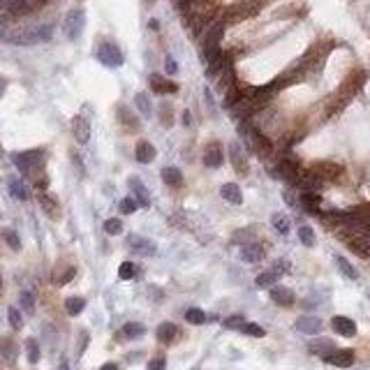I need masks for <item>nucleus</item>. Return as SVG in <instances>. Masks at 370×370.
Here are the masks:
<instances>
[{
  "instance_id": "1",
  "label": "nucleus",
  "mask_w": 370,
  "mask_h": 370,
  "mask_svg": "<svg viewBox=\"0 0 370 370\" xmlns=\"http://www.w3.org/2000/svg\"><path fill=\"white\" fill-rule=\"evenodd\" d=\"M51 37H54V25L51 23L33 25V28H0V42L14 46L42 44V42H49Z\"/></svg>"
},
{
  "instance_id": "2",
  "label": "nucleus",
  "mask_w": 370,
  "mask_h": 370,
  "mask_svg": "<svg viewBox=\"0 0 370 370\" xmlns=\"http://www.w3.org/2000/svg\"><path fill=\"white\" fill-rule=\"evenodd\" d=\"M12 162L16 165V169L25 176H33L37 180V174L44 167V150L42 148H33V150H23V153H14Z\"/></svg>"
},
{
  "instance_id": "3",
  "label": "nucleus",
  "mask_w": 370,
  "mask_h": 370,
  "mask_svg": "<svg viewBox=\"0 0 370 370\" xmlns=\"http://www.w3.org/2000/svg\"><path fill=\"white\" fill-rule=\"evenodd\" d=\"M95 56H97V60H100L102 65L111 67V70H116V67H120L123 63H125V56H123L120 46L116 44V42H111V40L100 42V46H97Z\"/></svg>"
},
{
  "instance_id": "4",
  "label": "nucleus",
  "mask_w": 370,
  "mask_h": 370,
  "mask_svg": "<svg viewBox=\"0 0 370 370\" xmlns=\"http://www.w3.org/2000/svg\"><path fill=\"white\" fill-rule=\"evenodd\" d=\"M63 28H65L67 40L76 42L81 37V33H84V28H86V12L81 10V7H74V10H70V12H67V16H65V23H63Z\"/></svg>"
},
{
  "instance_id": "5",
  "label": "nucleus",
  "mask_w": 370,
  "mask_h": 370,
  "mask_svg": "<svg viewBox=\"0 0 370 370\" xmlns=\"http://www.w3.org/2000/svg\"><path fill=\"white\" fill-rule=\"evenodd\" d=\"M271 301H273L275 305H280V308H289V305H294L296 296H294V292H292L289 287L273 285L271 287Z\"/></svg>"
},
{
  "instance_id": "6",
  "label": "nucleus",
  "mask_w": 370,
  "mask_h": 370,
  "mask_svg": "<svg viewBox=\"0 0 370 370\" xmlns=\"http://www.w3.org/2000/svg\"><path fill=\"white\" fill-rule=\"evenodd\" d=\"M127 245H130V250H132V252H137V255H141V257L155 255V245H153V241L144 239V236L132 234L130 239H127Z\"/></svg>"
},
{
  "instance_id": "7",
  "label": "nucleus",
  "mask_w": 370,
  "mask_h": 370,
  "mask_svg": "<svg viewBox=\"0 0 370 370\" xmlns=\"http://www.w3.org/2000/svg\"><path fill=\"white\" fill-rule=\"evenodd\" d=\"M324 361L335 368H350L354 363V350H333L331 354L324 356Z\"/></svg>"
},
{
  "instance_id": "8",
  "label": "nucleus",
  "mask_w": 370,
  "mask_h": 370,
  "mask_svg": "<svg viewBox=\"0 0 370 370\" xmlns=\"http://www.w3.org/2000/svg\"><path fill=\"white\" fill-rule=\"evenodd\" d=\"M331 329H333L338 335H345V338H354L356 335L354 320H350V317H345V315H335L333 320H331Z\"/></svg>"
},
{
  "instance_id": "9",
  "label": "nucleus",
  "mask_w": 370,
  "mask_h": 370,
  "mask_svg": "<svg viewBox=\"0 0 370 370\" xmlns=\"http://www.w3.org/2000/svg\"><path fill=\"white\" fill-rule=\"evenodd\" d=\"M148 81H150V90L157 93V95H174V93H178V86L160 74H150Z\"/></svg>"
},
{
  "instance_id": "10",
  "label": "nucleus",
  "mask_w": 370,
  "mask_h": 370,
  "mask_svg": "<svg viewBox=\"0 0 370 370\" xmlns=\"http://www.w3.org/2000/svg\"><path fill=\"white\" fill-rule=\"evenodd\" d=\"M322 326H324L322 320L315 315H303L296 320V331H301V333H305V335H317L322 331Z\"/></svg>"
},
{
  "instance_id": "11",
  "label": "nucleus",
  "mask_w": 370,
  "mask_h": 370,
  "mask_svg": "<svg viewBox=\"0 0 370 370\" xmlns=\"http://www.w3.org/2000/svg\"><path fill=\"white\" fill-rule=\"evenodd\" d=\"M229 157H231V165L239 174H248V155L243 153L239 141H231L229 144Z\"/></svg>"
},
{
  "instance_id": "12",
  "label": "nucleus",
  "mask_w": 370,
  "mask_h": 370,
  "mask_svg": "<svg viewBox=\"0 0 370 370\" xmlns=\"http://www.w3.org/2000/svg\"><path fill=\"white\" fill-rule=\"evenodd\" d=\"M241 259L248 261V264H257V261L264 259V248L259 243H255V241L243 243L241 245Z\"/></svg>"
},
{
  "instance_id": "13",
  "label": "nucleus",
  "mask_w": 370,
  "mask_h": 370,
  "mask_svg": "<svg viewBox=\"0 0 370 370\" xmlns=\"http://www.w3.org/2000/svg\"><path fill=\"white\" fill-rule=\"evenodd\" d=\"M222 162H225V155H222L220 144L215 141V144H208V146H206V153H204V167H208V169H215V167H220Z\"/></svg>"
},
{
  "instance_id": "14",
  "label": "nucleus",
  "mask_w": 370,
  "mask_h": 370,
  "mask_svg": "<svg viewBox=\"0 0 370 370\" xmlns=\"http://www.w3.org/2000/svg\"><path fill=\"white\" fill-rule=\"evenodd\" d=\"M72 132H74V139L79 141V144H88V139H90L88 118H84V116H74V120H72Z\"/></svg>"
},
{
  "instance_id": "15",
  "label": "nucleus",
  "mask_w": 370,
  "mask_h": 370,
  "mask_svg": "<svg viewBox=\"0 0 370 370\" xmlns=\"http://www.w3.org/2000/svg\"><path fill=\"white\" fill-rule=\"evenodd\" d=\"M135 153H137V155H135L137 162H141V165H150V162L155 160V155H157L155 146L150 144V141H146V139H141L139 144H137Z\"/></svg>"
},
{
  "instance_id": "16",
  "label": "nucleus",
  "mask_w": 370,
  "mask_h": 370,
  "mask_svg": "<svg viewBox=\"0 0 370 370\" xmlns=\"http://www.w3.org/2000/svg\"><path fill=\"white\" fill-rule=\"evenodd\" d=\"M127 185L132 188V192H135V199L139 201V206H144V208H148L150 206V197H148V190H146V185L141 183L137 176H130V180H127Z\"/></svg>"
},
{
  "instance_id": "17",
  "label": "nucleus",
  "mask_w": 370,
  "mask_h": 370,
  "mask_svg": "<svg viewBox=\"0 0 370 370\" xmlns=\"http://www.w3.org/2000/svg\"><path fill=\"white\" fill-rule=\"evenodd\" d=\"M220 195H222V199H225L227 204H234V206L243 204V192H241V188L236 183H225L220 188Z\"/></svg>"
},
{
  "instance_id": "18",
  "label": "nucleus",
  "mask_w": 370,
  "mask_h": 370,
  "mask_svg": "<svg viewBox=\"0 0 370 370\" xmlns=\"http://www.w3.org/2000/svg\"><path fill=\"white\" fill-rule=\"evenodd\" d=\"M178 333H180V331H178V326H176L174 322H162V324L157 326V340L165 342V345L174 342Z\"/></svg>"
},
{
  "instance_id": "19",
  "label": "nucleus",
  "mask_w": 370,
  "mask_h": 370,
  "mask_svg": "<svg viewBox=\"0 0 370 370\" xmlns=\"http://www.w3.org/2000/svg\"><path fill=\"white\" fill-rule=\"evenodd\" d=\"M308 350H310L312 354L324 359L326 354H331V352L335 350V345H333V340H329V338H320V340H312L310 345H308Z\"/></svg>"
},
{
  "instance_id": "20",
  "label": "nucleus",
  "mask_w": 370,
  "mask_h": 370,
  "mask_svg": "<svg viewBox=\"0 0 370 370\" xmlns=\"http://www.w3.org/2000/svg\"><path fill=\"white\" fill-rule=\"evenodd\" d=\"M271 225H273L275 231H278V234H282V236H287V234H289V229H292L289 215H285V213H273V215H271Z\"/></svg>"
},
{
  "instance_id": "21",
  "label": "nucleus",
  "mask_w": 370,
  "mask_h": 370,
  "mask_svg": "<svg viewBox=\"0 0 370 370\" xmlns=\"http://www.w3.org/2000/svg\"><path fill=\"white\" fill-rule=\"evenodd\" d=\"M144 333H146V326L139 324V322H127V324L120 329V335L127 338V340H137V338H141Z\"/></svg>"
},
{
  "instance_id": "22",
  "label": "nucleus",
  "mask_w": 370,
  "mask_h": 370,
  "mask_svg": "<svg viewBox=\"0 0 370 370\" xmlns=\"http://www.w3.org/2000/svg\"><path fill=\"white\" fill-rule=\"evenodd\" d=\"M333 259H335V266H338V271H340V273L345 275L347 280H356V278H359V271H356L354 266H352L342 255H335Z\"/></svg>"
},
{
  "instance_id": "23",
  "label": "nucleus",
  "mask_w": 370,
  "mask_h": 370,
  "mask_svg": "<svg viewBox=\"0 0 370 370\" xmlns=\"http://www.w3.org/2000/svg\"><path fill=\"white\" fill-rule=\"evenodd\" d=\"M162 180H165L169 188H178V185H183V174H180L176 167H165V169H162Z\"/></svg>"
},
{
  "instance_id": "24",
  "label": "nucleus",
  "mask_w": 370,
  "mask_h": 370,
  "mask_svg": "<svg viewBox=\"0 0 370 370\" xmlns=\"http://www.w3.org/2000/svg\"><path fill=\"white\" fill-rule=\"evenodd\" d=\"M301 204L308 213H320V195L317 192H303L301 195Z\"/></svg>"
},
{
  "instance_id": "25",
  "label": "nucleus",
  "mask_w": 370,
  "mask_h": 370,
  "mask_svg": "<svg viewBox=\"0 0 370 370\" xmlns=\"http://www.w3.org/2000/svg\"><path fill=\"white\" fill-rule=\"evenodd\" d=\"M84 308H86V299H81V296H70V299L65 301V310H67V315H81L84 312Z\"/></svg>"
},
{
  "instance_id": "26",
  "label": "nucleus",
  "mask_w": 370,
  "mask_h": 370,
  "mask_svg": "<svg viewBox=\"0 0 370 370\" xmlns=\"http://www.w3.org/2000/svg\"><path fill=\"white\" fill-rule=\"evenodd\" d=\"M10 195L12 197H16V199H21V201H25L28 199V190H25V185H23V180H19V178H10Z\"/></svg>"
},
{
  "instance_id": "27",
  "label": "nucleus",
  "mask_w": 370,
  "mask_h": 370,
  "mask_svg": "<svg viewBox=\"0 0 370 370\" xmlns=\"http://www.w3.org/2000/svg\"><path fill=\"white\" fill-rule=\"evenodd\" d=\"M299 241L305 245V248H312V245H315V241H317L315 229H312V227H308V225H301L299 227Z\"/></svg>"
},
{
  "instance_id": "28",
  "label": "nucleus",
  "mask_w": 370,
  "mask_h": 370,
  "mask_svg": "<svg viewBox=\"0 0 370 370\" xmlns=\"http://www.w3.org/2000/svg\"><path fill=\"white\" fill-rule=\"evenodd\" d=\"M40 204H42V208H44L46 215L58 218V201H56L54 197H49V195H44V192H42V195H40Z\"/></svg>"
},
{
  "instance_id": "29",
  "label": "nucleus",
  "mask_w": 370,
  "mask_h": 370,
  "mask_svg": "<svg viewBox=\"0 0 370 370\" xmlns=\"http://www.w3.org/2000/svg\"><path fill=\"white\" fill-rule=\"evenodd\" d=\"M206 320H208V317H206V312L201 310V308H190V310H185V322H188V324H206Z\"/></svg>"
},
{
  "instance_id": "30",
  "label": "nucleus",
  "mask_w": 370,
  "mask_h": 370,
  "mask_svg": "<svg viewBox=\"0 0 370 370\" xmlns=\"http://www.w3.org/2000/svg\"><path fill=\"white\" fill-rule=\"evenodd\" d=\"M25 356H28L30 363H37L40 361V345H37L35 338H28L25 340Z\"/></svg>"
},
{
  "instance_id": "31",
  "label": "nucleus",
  "mask_w": 370,
  "mask_h": 370,
  "mask_svg": "<svg viewBox=\"0 0 370 370\" xmlns=\"http://www.w3.org/2000/svg\"><path fill=\"white\" fill-rule=\"evenodd\" d=\"M135 104H137V109L141 111V116H150V111H153V104H150V100H148V95H146V93H137V95H135Z\"/></svg>"
},
{
  "instance_id": "32",
  "label": "nucleus",
  "mask_w": 370,
  "mask_h": 370,
  "mask_svg": "<svg viewBox=\"0 0 370 370\" xmlns=\"http://www.w3.org/2000/svg\"><path fill=\"white\" fill-rule=\"evenodd\" d=\"M278 278H280V275L275 273L273 269H271V271H264V273L257 275V287H273Z\"/></svg>"
},
{
  "instance_id": "33",
  "label": "nucleus",
  "mask_w": 370,
  "mask_h": 370,
  "mask_svg": "<svg viewBox=\"0 0 370 370\" xmlns=\"http://www.w3.org/2000/svg\"><path fill=\"white\" fill-rule=\"evenodd\" d=\"M241 333H245V335H252V338H264V335H266V331L261 329L259 324H255V322H245V324H243V329H241Z\"/></svg>"
},
{
  "instance_id": "34",
  "label": "nucleus",
  "mask_w": 370,
  "mask_h": 370,
  "mask_svg": "<svg viewBox=\"0 0 370 370\" xmlns=\"http://www.w3.org/2000/svg\"><path fill=\"white\" fill-rule=\"evenodd\" d=\"M135 275H137V266L132 264V261H123V264H120V269H118L120 280H132Z\"/></svg>"
},
{
  "instance_id": "35",
  "label": "nucleus",
  "mask_w": 370,
  "mask_h": 370,
  "mask_svg": "<svg viewBox=\"0 0 370 370\" xmlns=\"http://www.w3.org/2000/svg\"><path fill=\"white\" fill-rule=\"evenodd\" d=\"M3 239H5V243L10 245L12 250H21V239L14 229H3Z\"/></svg>"
},
{
  "instance_id": "36",
  "label": "nucleus",
  "mask_w": 370,
  "mask_h": 370,
  "mask_svg": "<svg viewBox=\"0 0 370 370\" xmlns=\"http://www.w3.org/2000/svg\"><path fill=\"white\" fill-rule=\"evenodd\" d=\"M118 208H120V213H123V215H132L137 208H139V201H137L135 197H125V199L120 201Z\"/></svg>"
},
{
  "instance_id": "37",
  "label": "nucleus",
  "mask_w": 370,
  "mask_h": 370,
  "mask_svg": "<svg viewBox=\"0 0 370 370\" xmlns=\"http://www.w3.org/2000/svg\"><path fill=\"white\" fill-rule=\"evenodd\" d=\"M104 231L109 236H118L123 231V222L118 218H109V220H104Z\"/></svg>"
},
{
  "instance_id": "38",
  "label": "nucleus",
  "mask_w": 370,
  "mask_h": 370,
  "mask_svg": "<svg viewBox=\"0 0 370 370\" xmlns=\"http://www.w3.org/2000/svg\"><path fill=\"white\" fill-rule=\"evenodd\" d=\"M222 324L227 326V329H234V331H241L243 329V324H245V317L243 315H231V317H227Z\"/></svg>"
},
{
  "instance_id": "39",
  "label": "nucleus",
  "mask_w": 370,
  "mask_h": 370,
  "mask_svg": "<svg viewBox=\"0 0 370 370\" xmlns=\"http://www.w3.org/2000/svg\"><path fill=\"white\" fill-rule=\"evenodd\" d=\"M7 320H10V326L14 331H19L21 326H23V320H21V312L16 310V308H10V310H7Z\"/></svg>"
},
{
  "instance_id": "40",
  "label": "nucleus",
  "mask_w": 370,
  "mask_h": 370,
  "mask_svg": "<svg viewBox=\"0 0 370 370\" xmlns=\"http://www.w3.org/2000/svg\"><path fill=\"white\" fill-rule=\"evenodd\" d=\"M21 308H23L25 312L35 310V296L30 294V292H21Z\"/></svg>"
},
{
  "instance_id": "41",
  "label": "nucleus",
  "mask_w": 370,
  "mask_h": 370,
  "mask_svg": "<svg viewBox=\"0 0 370 370\" xmlns=\"http://www.w3.org/2000/svg\"><path fill=\"white\" fill-rule=\"evenodd\" d=\"M118 118H120V123H127V125L137 127V120L132 118V114L125 109V107H118Z\"/></svg>"
},
{
  "instance_id": "42",
  "label": "nucleus",
  "mask_w": 370,
  "mask_h": 370,
  "mask_svg": "<svg viewBox=\"0 0 370 370\" xmlns=\"http://www.w3.org/2000/svg\"><path fill=\"white\" fill-rule=\"evenodd\" d=\"M167 368V359L165 356H155V359L148 361V370H165Z\"/></svg>"
},
{
  "instance_id": "43",
  "label": "nucleus",
  "mask_w": 370,
  "mask_h": 370,
  "mask_svg": "<svg viewBox=\"0 0 370 370\" xmlns=\"http://www.w3.org/2000/svg\"><path fill=\"white\" fill-rule=\"evenodd\" d=\"M165 72H167L169 76H174L176 72H178V63H176V60L171 58V56H167V58H165Z\"/></svg>"
},
{
  "instance_id": "44",
  "label": "nucleus",
  "mask_w": 370,
  "mask_h": 370,
  "mask_svg": "<svg viewBox=\"0 0 370 370\" xmlns=\"http://www.w3.org/2000/svg\"><path fill=\"white\" fill-rule=\"evenodd\" d=\"M273 271H275L278 275H282V273H287V271H289V264H287L285 259H278V261L273 264Z\"/></svg>"
},
{
  "instance_id": "45",
  "label": "nucleus",
  "mask_w": 370,
  "mask_h": 370,
  "mask_svg": "<svg viewBox=\"0 0 370 370\" xmlns=\"http://www.w3.org/2000/svg\"><path fill=\"white\" fill-rule=\"evenodd\" d=\"M3 350H5V359H14V342L10 340H3Z\"/></svg>"
},
{
  "instance_id": "46",
  "label": "nucleus",
  "mask_w": 370,
  "mask_h": 370,
  "mask_svg": "<svg viewBox=\"0 0 370 370\" xmlns=\"http://www.w3.org/2000/svg\"><path fill=\"white\" fill-rule=\"evenodd\" d=\"M5 90H7V79L5 76H0V97L5 95Z\"/></svg>"
},
{
  "instance_id": "47",
  "label": "nucleus",
  "mask_w": 370,
  "mask_h": 370,
  "mask_svg": "<svg viewBox=\"0 0 370 370\" xmlns=\"http://www.w3.org/2000/svg\"><path fill=\"white\" fill-rule=\"evenodd\" d=\"M192 118H190V111H183V125H190Z\"/></svg>"
},
{
  "instance_id": "48",
  "label": "nucleus",
  "mask_w": 370,
  "mask_h": 370,
  "mask_svg": "<svg viewBox=\"0 0 370 370\" xmlns=\"http://www.w3.org/2000/svg\"><path fill=\"white\" fill-rule=\"evenodd\" d=\"M100 370H118V365H116V363H104Z\"/></svg>"
},
{
  "instance_id": "49",
  "label": "nucleus",
  "mask_w": 370,
  "mask_h": 370,
  "mask_svg": "<svg viewBox=\"0 0 370 370\" xmlns=\"http://www.w3.org/2000/svg\"><path fill=\"white\" fill-rule=\"evenodd\" d=\"M58 370H70V365H67L65 361H63V363H60V368H58Z\"/></svg>"
},
{
  "instance_id": "50",
  "label": "nucleus",
  "mask_w": 370,
  "mask_h": 370,
  "mask_svg": "<svg viewBox=\"0 0 370 370\" xmlns=\"http://www.w3.org/2000/svg\"><path fill=\"white\" fill-rule=\"evenodd\" d=\"M0 289H3V278H0Z\"/></svg>"
},
{
  "instance_id": "51",
  "label": "nucleus",
  "mask_w": 370,
  "mask_h": 370,
  "mask_svg": "<svg viewBox=\"0 0 370 370\" xmlns=\"http://www.w3.org/2000/svg\"><path fill=\"white\" fill-rule=\"evenodd\" d=\"M0 157H3V146H0Z\"/></svg>"
}]
</instances>
